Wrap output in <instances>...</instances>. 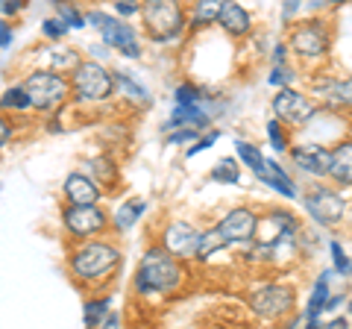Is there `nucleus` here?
Returning a JSON list of instances; mask_svg holds the SVG:
<instances>
[{
    "label": "nucleus",
    "mask_w": 352,
    "mask_h": 329,
    "mask_svg": "<svg viewBox=\"0 0 352 329\" xmlns=\"http://www.w3.org/2000/svg\"><path fill=\"white\" fill-rule=\"evenodd\" d=\"M256 226H258V217L252 215L250 209H232L214 229L203 233L200 256L197 259H208L214 250L229 247V244H247V241L256 235Z\"/></svg>",
    "instance_id": "obj_1"
},
{
    "label": "nucleus",
    "mask_w": 352,
    "mask_h": 329,
    "mask_svg": "<svg viewBox=\"0 0 352 329\" xmlns=\"http://www.w3.org/2000/svg\"><path fill=\"white\" fill-rule=\"evenodd\" d=\"M179 282H182V270L173 262V253L168 247L164 250H150V253L141 259L138 273H135V288L141 294H153V291L168 294Z\"/></svg>",
    "instance_id": "obj_2"
},
{
    "label": "nucleus",
    "mask_w": 352,
    "mask_h": 329,
    "mask_svg": "<svg viewBox=\"0 0 352 329\" xmlns=\"http://www.w3.org/2000/svg\"><path fill=\"white\" fill-rule=\"evenodd\" d=\"M144 24L156 41H168L182 30V12L176 0H147L144 3Z\"/></svg>",
    "instance_id": "obj_3"
},
{
    "label": "nucleus",
    "mask_w": 352,
    "mask_h": 329,
    "mask_svg": "<svg viewBox=\"0 0 352 329\" xmlns=\"http://www.w3.org/2000/svg\"><path fill=\"white\" fill-rule=\"evenodd\" d=\"M120 262L118 250L109 247V244H85L82 250H76L74 253V273L80 279H97L103 277V273L115 270V265Z\"/></svg>",
    "instance_id": "obj_4"
},
{
    "label": "nucleus",
    "mask_w": 352,
    "mask_h": 329,
    "mask_svg": "<svg viewBox=\"0 0 352 329\" xmlns=\"http://www.w3.org/2000/svg\"><path fill=\"white\" fill-rule=\"evenodd\" d=\"M112 85H115V76L109 74L106 68H100L97 62H82L76 65L74 71V89L85 100H103V97L112 94Z\"/></svg>",
    "instance_id": "obj_5"
},
{
    "label": "nucleus",
    "mask_w": 352,
    "mask_h": 329,
    "mask_svg": "<svg viewBox=\"0 0 352 329\" xmlns=\"http://www.w3.org/2000/svg\"><path fill=\"white\" fill-rule=\"evenodd\" d=\"M250 306L264 321H276L294 306V291L285 285H264V288L250 294Z\"/></svg>",
    "instance_id": "obj_6"
},
{
    "label": "nucleus",
    "mask_w": 352,
    "mask_h": 329,
    "mask_svg": "<svg viewBox=\"0 0 352 329\" xmlns=\"http://www.w3.org/2000/svg\"><path fill=\"white\" fill-rule=\"evenodd\" d=\"M27 92L32 97V106L36 109H50V106H56L65 100V94H68V83L62 80V76L56 74H30L27 76Z\"/></svg>",
    "instance_id": "obj_7"
},
{
    "label": "nucleus",
    "mask_w": 352,
    "mask_h": 329,
    "mask_svg": "<svg viewBox=\"0 0 352 329\" xmlns=\"http://www.w3.org/2000/svg\"><path fill=\"white\" fill-rule=\"evenodd\" d=\"M88 21L103 32V39H106V45H112L118 47L120 53H126V56H141V47H138V41H135V32H132V27H126L124 21H118V18H106L100 12H91L88 15Z\"/></svg>",
    "instance_id": "obj_8"
},
{
    "label": "nucleus",
    "mask_w": 352,
    "mask_h": 329,
    "mask_svg": "<svg viewBox=\"0 0 352 329\" xmlns=\"http://www.w3.org/2000/svg\"><path fill=\"white\" fill-rule=\"evenodd\" d=\"M273 112H276V118L282 120V124H291V127H302L311 120L314 115V106L305 100L302 94H296L291 89H285L276 94V100H273Z\"/></svg>",
    "instance_id": "obj_9"
},
{
    "label": "nucleus",
    "mask_w": 352,
    "mask_h": 329,
    "mask_svg": "<svg viewBox=\"0 0 352 329\" xmlns=\"http://www.w3.org/2000/svg\"><path fill=\"white\" fill-rule=\"evenodd\" d=\"M103 224H106V215L97 209L94 203H74L71 209L65 212V226H68L74 235H80V238L100 233Z\"/></svg>",
    "instance_id": "obj_10"
},
{
    "label": "nucleus",
    "mask_w": 352,
    "mask_h": 329,
    "mask_svg": "<svg viewBox=\"0 0 352 329\" xmlns=\"http://www.w3.org/2000/svg\"><path fill=\"white\" fill-rule=\"evenodd\" d=\"M200 244H203V233H197L188 224H170L164 233V247L179 259H197L200 256Z\"/></svg>",
    "instance_id": "obj_11"
},
{
    "label": "nucleus",
    "mask_w": 352,
    "mask_h": 329,
    "mask_svg": "<svg viewBox=\"0 0 352 329\" xmlns=\"http://www.w3.org/2000/svg\"><path fill=\"white\" fill-rule=\"evenodd\" d=\"M305 209L311 217H317L320 224H335L344 217V200L335 194V191H314V194H308L305 197Z\"/></svg>",
    "instance_id": "obj_12"
},
{
    "label": "nucleus",
    "mask_w": 352,
    "mask_h": 329,
    "mask_svg": "<svg viewBox=\"0 0 352 329\" xmlns=\"http://www.w3.org/2000/svg\"><path fill=\"white\" fill-rule=\"evenodd\" d=\"M291 47L300 53V56H323V53L329 50V36H326V30H323V27L308 24V27L294 30Z\"/></svg>",
    "instance_id": "obj_13"
},
{
    "label": "nucleus",
    "mask_w": 352,
    "mask_h": 329,
    "mask_svg": "<svg viewBox=\"0 0 352 329\" xmlns=\"http://www.w3.org/2000/svg\"><path fill=\"white\" fill-rule=\"evenodd\" d=\"M294 162H296V168L300 171L314 173V177H323V173L332 171V153H329L326 147H317V145L296 147L294 150Z\"/></svg>",
    "instance_id": "obj_14"
},
{
    "label": "nucleus",
    "mask_w": 352,
    "mask_h": 329,
    "mask_svg": "<svg viewBox=\"0 0 352 329\" xmlns=\"http://www.w3.org/2000/svg\"><path fill=\"white\" fill-rule=\"evenodd\" d=\"M217 24H223V30L232 32V36H244V32H250V15L238 3H232V0H223Z\"/></svg>",
    "instance_id": "obj_15"
},
{
    "label": "nucleus",
    "mask_w": 352,
    "mask_h": 329,
    "mask_svg": "<svg viewBox=\"0 0 352 329\" xmlns=\"http://www.w3.org/2000/svg\"><path fill=\"white\" fill-rule=\"evenodd\" d=\"M65 194L71 197V203H97V197H100V191L94 189V182L82 177V173H71V177L65 180Z\"/></svg>",
    "instance_id": "obj_16"
},
{
    "label": "nucleus",
    "mask_w": 352,
    "mask_h": 329,
    "mask_svg": "<svg viewBox=\"0 0 352 329\" xmlns=\"http://www.w3.org/2000/svg\"><path fill=\"white\" fill-rule=\"evenodd\" d=\"M332 180L340 185H352V145H340L332 150Z\"/></svg>",
    "instance_id": "obj_17"
},
{
    "label": "nucleus",
    "mask_w": 352,
    "mask_h": 329,
    "mask_svg": "<svg viewBox=\"0 0 352 329\" xmlns=\"http://www.w3.org/2000/svg\"><path fill=\"white\" fill-rule=\"evenodd\" d=\"M317 89H320V94L326 97L329 106H352V76H349V80L320 83Z\"/></svg>",
    "instance_id": "obj_18"
},
{
    "label": "nucleus",
    "mask_w": 352,
    "mask_h": 329,
    "mask_svg": "<svg viewBox=\"0 0 352 329\" xmlns=\"http://www.w3.org/2000/svg\"><path fill=\"white\" fill-rule=\"evenodd\" d=\"M323 309H329V273H323L320 282H317V288H314V294H311V303H308V312H305L308 323L317 326V317H320Z\"/></svg>",
    "instance_id": "obj_19"
},
{
    "label": "nucleus",
    "mask_w": 352,
    "mask_h": 329,
    "mask_svg": "<svg viewBox=\"0 0 352 329\" xmlns=\"http://www.w3.org/2000/svg\"><path fill=\"white\" fill-rule=\"evenodd\" d=\"M261 180L267 182V185H273V189H276L279 194H285V197H294V185H291V180H288V173H285L276 162H267V164H264Z\"/></svg>",
    "instance_id": "obj_20"
},
{
    "label": "nucleus",
    "mask_w": 352,
    "mask_h": 329,
    "mask_svg": "<svg viewBox=\"0 0 352 329\" xmlns=\"http://www.w3.org/2000/svg\"><path fill=\"white\" fill-rule=\"evenodd\" d=\"M179 124H194V127H206L208 118L203 112H197L194 106H179L176 103L173 109V118H170V127H179Z\"/></svg>",
    "instance_id": "obj_21"
},
{
    "label": "nucleus",
    "mask_w": 352,
    "mask_h": 329,
    "mask_svg": "<svg viewBox=\"0 0 352 329\" xmlns=\"http://www.w3.org/2000/svg\"><path fill=\"white\" fill-rule=\"evenodd\" d=\"M220 9H223V0H200L194 6V24H212L220 18Z\"/></svg>",
    "instance_id": "obj_22"
},
{
    "label": "nucleus",
    "mask_w": 352,
    "mask_h": 329,
    "mask_svg": "<svg viewBox=\"0 0 352 329\" xmlns=\"http://www.w3.org/2000/svg\"><path fill=\"white\" fill-rule=\"evenodd\" d=\"M235 150H238V156L250 164V171H256L258 177H261V173H264V164H267V162H264L261 153H258L256 147H252V145H247V141H241V138L235 141Z\"/></svg>",
    "instance_id": "obj_23"
},
{
    "label": "nucleus",
    "mask_w": 352,
    "mask_h": 329,
    "mask_svg": "<svg viewBox=\"0 0 352 329\" xmlns=\"http://www.w3.org/2000/svg\"><path fill=\"white\" fill-rule=\"evenodd\" d=\"M144 212V203L141 200H135V203H126V206H120V212H118V217H115V224H118V229H129L132 224L138 221V215Z\"/></svg>",
    "instance_id": "obj_24"
},
{
    "label": "nucleus",
    "mask_w": 352,
    "mask_h": 329,
    "mask_svg": "<svg viewBox=\"0 0 352 329\" xmlns=\"http://www.w3.org/2000/svg\"><path fill=\"white\" fill-rule=\"evenodd\" d=\"M3 106L9 109H27V106H32V97H30V92H27V85H15V89H9L6 94H3Z\"/></svg>",
    "instance_id": "obj_25"
},
{
    "label": "nucleus",
    "mask_w": 352,
    "mask_h": 329,
    "mask_svg": "<svg viewBox=\"0 0 352 329\" xmlns=\"http://www.w3.org/2000/svg\"><path fill=\"white\" fill-rule=\"evenodd\" d=\"M106 312H109L106 300H91L85 306V326H100L106 321Z\"/></svg>",
    "instance_id": "obj_26"
},
{
    "label": "nucleus",
    "mask_w": 352,
    "mask_h": 329,
    "mask_svg": "<svg viewBox=\"0 0 352 329\" xmlns=\"http://www.w3.org/2000/svg\"><path fill=\"white\" fill-rule=\"evenodd\" d=\"M212 180H217V182H229V185H235L238 182V164L232 162V159H223L217 164V168L212 171Z\"/></svg>",
    "instance_id": "obj_27"
},
{
    "label": "nucleus",
    "mask_w": 352,
    "mask_h": 329,
    "mask_svg": "<svg viewBox=\"0 0 352 329\" xmlns=\"http://www.w3.org/2000/svg\"><path fill=\"white\" fill-rule=\"evenodd\" d=\"M176 103H179V106L200 103V92H197L194 85H179V89H176Z\"/></svg>",
    "instance_id": "obj_28"
},
{
    "label": "nucleus",
    "mask_w": 352,
    "mask_h": 329,
    "mask_svg": "<svg viewBox=\"0 0 352 329\" xmlns=\"http://www.w3.org/2000/svg\"><path fill=\"white\" fill-rule=\"evenodd\" d=\"M115 83H118V85H120V89H124L126 94H132V97H135V100H147V94H144V92H141V89H138V85H135V83H129V80H126V76H124V74H118V76H115Z\"/></svg>",
    "instance_id": "obj_29"
},
{
    "label": "nucleus",
    "mask_w": 352,
    "mask_h": 329,
    "mask_svg": "<svg viewBox=\"0 0 352 329\" xmlns=\"http://www.w3.org/2000/svg\"><path fill=\"white\" fill-rule=\"evenodd\" d=\"M267 136H270V145H273V147H276V150H285V136H282L279 120H270V124H267Z\"/></svg>",
    "instance_id": "obj_30"
},
{
    "label": "nucleus",
    "mask_w": 352,
    "mask_h": 329,
    "mask_svg": "<svg viewBox=\"0 0 352 329\" xmlns=\"http://www.w3.org/2000/svg\"><path fill=\"white\" fill-rule=\"evenodd\" d=\"M332 256H335V268H338L340 273H349V270H352L349 259H346V253H344V247H340V244H332Z\"/></svg>",
    "instance_id": "obj_31"
},
{
    "label": "nucleus",
    "mask_w": 352,
    "mask_h": 329,
    "mask_svg": "<svg viewBox=\"0 0 352 329\" xmlns=\"http://www.w3.org/2000/svg\"><path fill=\"white\" fill-rule=\"evenodd\" d=\"M68 27H71V24H62V21H53V18L44 21V32H47L50 39H62L65 32H68Z\"/></svg>",
    "instance_id": "obj_32"
},
{
    "label": "nucleus",
    "mask_w": 352,
    "mask_h": 329,
    "mask_svg": "<svg viewBox=\"0 0 352 329\" xmlns=\"http://www.w3.org/2000/svg\"><path fill=\"white\" fill-rule=\"evenodd\" d=\"M59 15H62L65 21H68L71 27H82V24H85V21H82V15L76 12V9H71V6H59Z\"/></svg>",
    "instance_id": "obj_33"
},
{
    "label": "nucleus",
    "mask_w": 352,
    "mask_h": 329,
    "mask_svg": "<svg viewBox=\"0 0 352 329\" xmlns=\"http://www.w3.org/2000/svg\"><path fill=\"white\" fill-rule=\"evenodd\" d=\"M291 76H294V74L285 68V65H276V71L270 74V85H279V83H285V80H291Z\"/></svg>",
    "instance_id": "obj_34"
},
{
    "label": "nucleus",
    "mask_w": 352,
    "mask_h": 329,
    "mask_svg": "<svg viewBox=\"0 0 352 329\" xmlns=\"http://www.w3.org/2000/svg\"><path fill=\"white\" fill-rule=\"evenodd\" d=\"M115 9L120 15H132V12H138V3L135 0H115Z\"/></svg>",
    "instance_id": "obj_35"
},
{
    "label": "nucleus",
    "mask_w": 352,
    "mask_h": 329,
    "mask_svg": "<svg viewBox=\"0 0 352 329\" xmlns=\"http://www.w3.org/2000/svg\"><path fill=\"white\" fill-rule=\"evenodd\" d=\"M214 138H217V136L212 133V136H208V138H203V141H197V145H194V147L188 150V156H197V153H200V150H206V147H212V145H214Z\"/></svg>",
    "instance_id": "obj_36"
},
{
    "label": "nucleus",
    "mask_w": 352,
    "mask_h": 329,
    "mask_svg": "<svg viewBox=\"0 0 352 329\" xmlns=\"http://www.w3.org/2000/svg\"><path fill=\"white\" fill-rule=\"evenodd\" d=\"M188 138H194V129H176L168 141H170V145H179V141H188Z\"/></svg>",
    "instance_id": "obj_37"
},
{
    "label": "nucleus",
    "mask_w": 352,
    "mask_h": 329,
    "mask_svg": "<svg viewBox=\"0 0 352 329\" xmlns=\"http://www.w3.org/2000/svg\"><path fill=\"white\" fill-rule=\"evenodd\" d=\"M24 3H27V0H3V15H15Z\"/></svg>",
    "instance_id": "obj_38"
},
{
    "label": "nucleus",
    "mask_w": 352,
    "mask_h": 329,
    "mask_svg": "<svg viewBox=\"0 0 352 329\" xmlns=\"http://www.w3.org/2000/svg\"><path fill=\"white\" fill-rule=\"evenodd\" d=\"M0 36H3V47L12 45V32H9V27H6V24H3V30H0Z\"/></svg>",
    "instance_id": "obj_39"
},
{
    "label": "nucleus",
    "mask_w": 352,
    "mask_h": 329,
    "mask_svg": "<svg viewBox=\"0 0 352 329\" xmlns=\"http://www.w3.org/2000/svg\"><path fill=\"white\" fill-rule=\"evenodd\" d=\"M294 9H296V0H291V3H285V15H291Z\"/></svg>",
    "instance_id": "obj_40"
},
{
    "label": "nucleus",
    "mask_w": 352,
    "mask_h": 329,
    "mask_svg": "<svg viewBox=\"0 0 352 329\" xmlns=\"http://www.w3.org/2000/svg\"><path fill=\"white\" fill-rule=\"evenodd\" d=\"M349 312H352V300H349Z\"/></svg>",
    "instance_id": "obj_41"
},
{
    "label": "nucleus",
    "mask_w": 352,
    "mask_h": 329,
    "mask_svg": "<svg viewBox=\"0 0 352 329\" xmlns=\"http://www.w3.org/2000/svg\"><path fill=\"white\" fill-rule=\"evenodd\" d=\"M332 3H340V0H332Z\"/></svg>",
    "instance_id": "obj_42"
}]
</instances>
